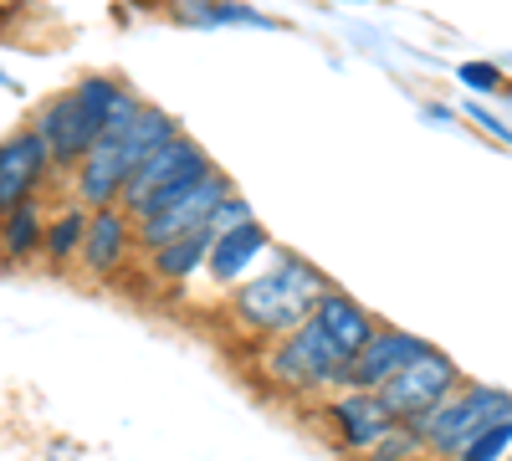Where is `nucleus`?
Instances as JSON below:
<instances>
[{
	"instance_id": "obj_1",
	"label": "nucleus",
	"mask_w": 512,
	"mask_h": 461,
	"mask_svg": "<svg viewBox=\"0 0 512 461\" xmlns=\"http://www.w3.org/2000/svg\"><path fill=\"white\" fill-rule=\"evenodd\" d=\"M323 287H328V272H318L308 257H297V251H277L256 277L221 292L226 298L221 313L246 344H272L282 333H292L297 323H308L313 303L323 298Z\"/></svg>"
},
{
	"instance_id": "obj_2",
	"label": "nucleus",
	"mask_w": 512,
	"mask_h": 461,
	"mask_svg": "<svg viewBox=\"0 0 512 461\" xmlns=\"http://www.w3.org/2000/svg\"><path fill=\"white\" fill-rule=\"evenodd\" d=\"M349 354L308 318L272 344H256V380L277 400H323L349 385Z\"/></svg>"
},
{
	"instance_id": "obj_3",
	"label": "nucleus",
	"mask_w": 512,
	"mask_h": 461,
	"mask_svg": "<svg viewBox=\"0 0 512 461\" xmlns=\"http://www.w3.org/2000/svg\"><path fill=\"white\" fill-rule=\"evenodd\" d=\"M502 415H512V390L461 380L456 395H451L446 405H436L415 431L425 436V451H431V461H456L461 446L472 441L477 431H487L492 421H502Z\"/></svg>"
},
{
	"instance_id": "obj_4",
	"label": "nucleus",
	"mask_w": 512,
	"mask_h": 461,
	"mask_svg": "<svg viewBox=\"0 0 512 461\" xmlns=\"http://www.w3.org/2000/svg\"><path fill=\"white\" fill-rule=\"evenodd\" d=\"M210 170H216V159H210L190 134H175L164 149H154L144 164H139V175L128 180V190H123V211L128 216H149V211H159V205H169V200H180L190 185H200Z\"/></svg>"
},
{
	"instance_id": "obj_5",
	"label": "nucleus",
	"mask_w": 512,
	"mask_h": 461,
	"mask_svg": "<svg viewBox=\"0 0 512 461\" xmlns=\"http://www.w3.org/2000/svg\"><path fill=\"white\" fill-rule=\"evenodd\" d=\"M461 380H466L461 364L431 344L420 359H410L390 385H379L374 395L384 400V410H390L400 426H420L436 405H446V400L456 395V385H461Z\"/></svg>"
},
{
	"instance_id": "obj_6",
	"label": "nucleus",
	"mask_w": 512,
	"mask_h": 461,
	"mask_svg": "<svg viewBox=\"0 0 512 461\" xmlns=\"http://www.w3.org/2000/svg\"><path fill=\"white\" fill-rule=\"evenodd\" d=\"M318 421H323L328 441H333L338 451H344L349 461H364L384 436H390V431L400 426L395 415L384 410V400H379L374 390H354V385L323 395V400H318Z\"/></svg>"
},
{
	"instance_id": "obj_7",
	"label": "nucleus",
	"mask_w": 512,
	"mask_h": 461,
	"mask_svg": "<svg viewBox=\"0 0 512 461\" xmlns=\"http://www.w3.org/2000/svg\"><path fill=\"white\" fill-rule=\"evenodd\" d=\"M31 129L41 134V144H47V154H52V170H57V180H67L77 164H82V154H88L98 139H103V129H98V118L88 113V103H82L72 88H62V93H52L47 103H41L31 118Z\"/></svg>"
},
{
	"instance_id": "obj_8",
	"label": "nucleus",
	"mask_w": 512,
	"mask_h": 461,
	"mask_svg": "<svg viewBox=\"0 0 512 461\" xmlns=\"http://www.w3.org/2000/svg\"><path fill=\"white\" fill-rule=\"evenodd\" d=\"M231 190H236V180L216 164V170H210L200 185H190L180 200H169V205H159V211L139 216V257H144V251H154V246H164V241H180V236L205 231L210 226V211H216Z\"/></svg>"
},
{
	"instance_id": "obj_9",
	"label": "nucleus",
	"mask_w": 512,
	"mask_h": 461,
	"mask_svg": "<svg viewBox=\"0 0 512 461\" xmlns=\"http://www.w3.org/2000/svg\"><path fill=\"white\" fill-rule=\"evenodd\" d=\"M88 282H118L139 267V221L123 205H103L88 216V236H82V257H77Z\"/></svg>"
},
{
	"instance_id": "obj_10",
	"label": "nucleus",
	"mask_w": 512,
	"mask_h": 461,
	"mask_svg": "<svg viewBox=\"0 0 512 461\" xmlns=\"http://www.w3.org/2000/svg\"><path fill=\"white\" fill-rule=\"evenodd\" d=\"M277 236L262 226V221H241V226H231V231H216L210 236V251H205V282L216 287V292H231V287H241L246 277H256L272 257H277Z\"/></svg>"
},
{
	"instance_id": "obj_11",
	"label": "nucleus",
	"mask_w": 512,
	"mask_h": 461,
	"mask_svg": "<svg viewBox=\"0 0 512 461\" xmlns=\"http://www.w3.org/2000/svg\"><path fill=\"white\" fill-rule=\"evenodd\" d=\"M52 185H57V170H52L47 144H41L31 123H16L0 139V211H11L21 200H41Z\"/></svg>"
},
{
	"instance_id": "obj_12",
	"label": "nucleus",
	"mask_w": 512,
	"mask_h": 461,
	"mask_svg": "<svg viewBox=\"0 0 512 461\" xmlns=\"http://www.w3.org/2000/svg\"><path fill=\"white\" fill-rule=\"evenodd\" d=\"M425 349H431V339H420V333H410V328H395V323H379L374 339H369V344L354 354V364H349V385H354V390L390 385L395 374H400L410 359H420Z\"/></svg>"
},
{
	"instance_id": "obj_13",
	"label": "nucleus",
	"mask_w": 512,
	"mask_h": 461,
	"mask_svg": "<svg viewBox=\"0 0 512 461\" xmlns=\"http://www.w3.org/2000/svg\"><path fill=\"white\" fill-rule=\"evenodd\" d=\"M72 200H82L88 211H103V205H123V190H128V170L118 159V144L103 134L88 154H82V164L62 180Z\"/></svg>"
},
{
	"instance_id": "obj_14",
	"label": "nucleus",
	"mask_w": 512,
	"mask_h": 461,
	"mask_svg": "<svg viewBox=\"0 0 512 461\" xmlns=\"http://www.w3.org/2000/svg\"><path fill=\"white\" fill-rule=\"evenodd\" d=\"M308 318H313V323H318V328H323L328 339H333L338 349H344L349 359H354V354L374 339V328H379V318H374V313L354 298V292L333 287V282L323 287V298L313 303V313H308Z\"/></svg>"
},
{
	"instance_id": "obj_15",
	"label": "nucleus",
	"mask_w": 512,
	"mask_h": 461,
	"mask_svg": "<svg viewBox=\"0 0 512 461\" xmlns=\"http://www.w3.org/2000/svg\"><path fill=\"white\" fill-rule=\"evenodd\" d=\"M175 134H185V129H180V118L169 113V108H159V103H144V108L134 113V123H128L123 134H108V139L118 144V159H123L128 180H134V175H139V164H144L154 149H164Z\"/></svg>"
},
{
	"instance_id": "obj_16",
	"label": "nucleus",
	"mask_w": 512,
	"mask_h": 461,
	"mask_svg": "<svg viewBox=\"0 0 512 461\" xmlns=\"http://www.w3.org/2000/svg\"><path fill=\"white\" fill-rule=\"evenodd\" d=\"M47 195L21 200L11 211H0V262L6 267H31L41 257V236H47Z\"/></svg>"
},
{
	"instance_id": "obj_17",
	"label": "nucleus",
	"mask_w": 512,
	"mask_h": 461,
	"mask_svg": "<svg viewBox=\"0 0 512 461\" xmlns=\"http://www.w3.org/2000/svg\"><path fill=\"white\" fill-rule=\"evenodd\" d=\"M205 251H210V231H195V236H180V241H164V246L144 251L139 267H144L149 282H159V287H185V282H200Z\"/></svg>"
},
{
	"instance_id": "obj_18",
	"label": "nucleus",
	"mask_w": 512,
	"mask_h": 461,
	"mask_svg": "<svg viewBox=\"0 0 512 461\" xmlns=\"http://www.w3.org/2000/svg\"><path fill=\"white\" fill-rule=\"evenodd\" d=\"M88 205L82 200H72V195H62L52 211H47V236H41V262L47 267H77V257H82V236H88Z\"/></svg>"
},
{
	"instance_id": "obj_19",
	"label": "nucleus",
	"mask_w": 512,
	"mask_h": 461,
	"mask_svg": "<svg viewBox=\"0 0 512 461\" xmlns=\"http://www.w3.org/2000/svg\"><path fill=\"white\" fill-rule=\"evenodd\" d=\"M507 451H512V415H502V421H492L487 431H477L461 446L456 461H507Z\"/></svg>"
},
{
	"instance_id": "obj_20",
	"label": "nucleus",
	"mask_w": 512,
	"mask_h": 461,
	"mask_svg": "<svg viewBox=\"0 0 512 461\" xmlns=\"http://www.w3.org/2000/svg\"><path fill=\"white\" fill-rule=\"evenodd\" d=\"M364 461H431V451H425V436L415 426H395Z\"/></svg>"
},
{
	"instance_id": "obj_21",
	"label": "nucleus",
	"mask_w": 512,
	"mask_h": 461,
	"mask_svg": "<svg viewBox=\"0 0 512 461\" xmlns=\"http://www.w3.org/2000/svg\"><path fill=\"white\" fill-rule=\"evenodd\" d=\"M216 11H221V0H164V16L185 31H221Z\"/></svg>"
},
{
	"instance_id": "obj_22",
	"label": "nucleus",
	"mask_w": 512,
	"mask_h": 461,
	"mask_svg": "<svg viewBox=\"0 0 512 461\" xmlns=\"http://www.w3.org/2000/svg\"><path fill=\"white\" fill-rule=\"evenodd\" d=\"M456 77H461V88H472V93H482V98L507 93V72H502L497 62H461Z\"/></svg>"
},
{
	"instance_id": "obj_23",
	"label": "nucleus",
	"mask_w": 512,
	"mask_h": 461,
	"mask_svg": "<svg viewBox=\"0 0 512 461\" xmlns=\"http://www.w3.org/2000/svg\"><path fill=\"white\" fill-rule=\"evenodd\" d=\"M241 221H251V205H246V195L241 190H231L221 205H216V211H210V236H216V231H231V226H241Z\"/></svg>"
},
{
	"instance_id": "obj_24",
	"label": "nucleus",
	"mask_w": 512,
	"mask_h": 461,
	"mask_svg": "<svg viewBox=\"0 0 512 461\" xmlns=\"http://www.w3.org/2000/svg\"><path fill=\"white\" fill-rule=\"evenodd\" d=\"M461 113H466V118H472V123H477V129H482L487 139H497L502 149H512V129H507V123H502V118H497L492 108H482L477 98H466V103H461Z\"/></svg>"
},
{
	"instance_id": "obj_25",
	"label": "nucleus",
	"mask_w": 512,
	"mask_h": 461,
	"mask_svg": "<svg viewBox=\"0 0 512 461\" xmlns=\"http://www.w3.org/2000/svg\"><path fill=\"white\" fill-rule=\"evenodd\" d=\"M425 118H431V123H456L461 113H456V108H446V103H425Z\"/></svg>"
},
{
	"instance_id": "obj_26",
	"label": "nucleus",
	"mask_w": 512,
	"mask_h": 461,
	"mask_svg": "<svg viewBox=\"0 0 512 461\" xmlns=\"http://www.w3.org/2000/svg\"><path fill=\"white\" fill-rule=\"evenodd\" d=\"M344 6H369V0H344Z\"/></svg>"
},
{
	"instance_id": "obj_27",
	"label": "nucleus",
	"mask_w": 512,
	"mask_h": 461,
	"mask_svg": "<svg viewBox=\"0 0 512 461\" xmlns=\"http://www.w3.org/2000/svg\"><path fill=\"white\" fill-rule=\"evenodd\" d=\"M507 98H512V93H507Z\"/></svg>"
}]
</instances>
